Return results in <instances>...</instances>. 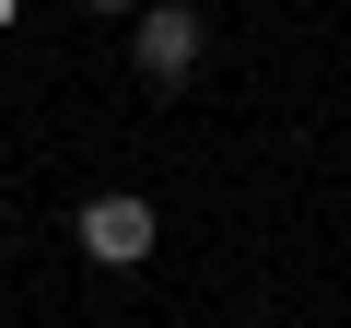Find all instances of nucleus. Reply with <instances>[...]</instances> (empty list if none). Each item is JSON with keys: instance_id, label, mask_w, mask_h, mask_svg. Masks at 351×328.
Segmentation results:
<instances>
[{"instance_id": "f257e3e1", "label": "nucleus", "mask_w": 351, "mask_h": 328, "mask_svg": "<svg viewBox=\"0 0 351 328\" xmlns=\"http://www.w3.org/2000/svg\"><path fill=\"white\" fill-rule=\"evenodd\" d=\"M82 258H94V270H141V258H152V200H141V188H106V200L82 211Z\"/></svg>"}, {"instance_id": "20e7f679", "label": "nucleus", "mask_w": 351, "mask_h": 328, "mask_svg": "<svg viewBox=\"0 0 351 328\" xmlns=\"http://www.w3.org/2000/svg\"><path fill=\"white\" fill-rule=\"evenodd\" d=\"M94 12H129V0H94Z\"/></svg>"}, {"instance_id": "7ed1b4c3", "label": "nucleus", "mask_w": 351, "mask_h": 328, "mask_svg": "<svg viewBox=\"0 0 351 328\" xmlns=\"http://www.w3.org/2000/svg\"><path fill=\"white\" fill-rule=\"evenodd\" d=\"M12 12H24V0H0V24H12Z\"/></svg>"}, {"instance_id": "f03ea898", "label": "nucleus", "mask_w": 351, "mask_h": 328, "mask_svg": "<svg viewBox=\"0 0 351 328\" xmlns=\"http://www.w3.org/2000/svg\"><path fill=\"white\" fill-rule=\"evenodd\" d=\"M188 71H199V12H188V0H152V12H141V82L176 94Z\"/></svg>"}]
</instances>
